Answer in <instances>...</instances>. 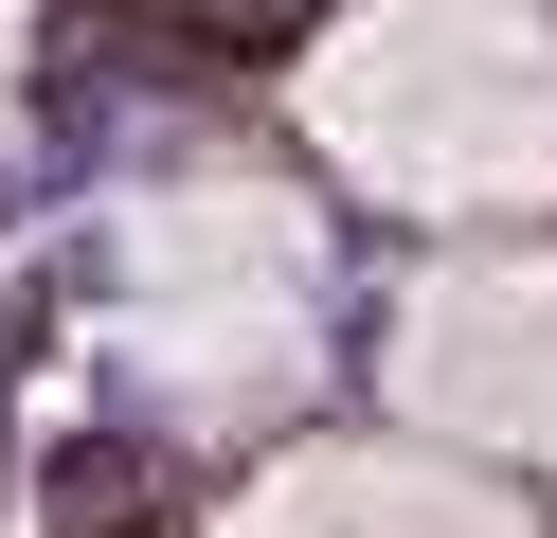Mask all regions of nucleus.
I'll use <instances>...</instances> for the list:
<instances>
[{
	"label": "nucleus",
	"instance_id": "obj_2",
	"mask_svg": "<svg viewBox=\"0 0 557 538\" xmlns=\"http://www.w3.org/2000/svg\"><path fill=\"white\" fill-rule=\"evenodd\" d=\"M413 395L468 430H540L557 413V270H468L413 305Z\"/></svg>",
	"mask_w": 557,
	"mask_h": 538
},
{
	"label": "nucleus",
	"instance_id": "obj_1",
	"mask_svg": "<svg viewBox=\"0 0 557 538\" xmlns=\"http://www.w3.org/2000/svg\"><path fill=\"white\" fill-rule=\"evenodd\" d=\"M324 126L413 198H504V179H557V54L504 0H396L324 54Z\"/></svg>",
	"mask_w": 557,
	"mask_h": 538
},
{
	"label": "nucleus",
	"instance_id": "obj_3",
	"mask_svg": "<svg viewBox=\"0 0 557 538\" xmlns=\"http://www.w3.org/2000/svg\"><path fill=\"white\" fill-rule=\"evenodd\" d=\"M37 521L54 538H181V502H162L145 430H54V449H37Z\"/></svg>",
	"mask_w": 557,
	"mask_h": 538
}]
</instances>
